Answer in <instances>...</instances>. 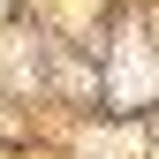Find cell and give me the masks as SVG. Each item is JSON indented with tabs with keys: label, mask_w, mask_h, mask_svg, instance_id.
Returning a JSON list of instances; mask_svg holds the SVG:
<instances>
[{
	"label": "cell",
	"mask_w": 159,
	"mask_h": 159,
	"mask_svg": "<svg viewBox=\"0 0 159 159\" xmlns=\"http://www.w3.org/2000/svg\"><path fill=\"white\" fill-rule=\"evenodd\" d=\"M152 84H159V76L144 68V46L129 38V46H121V68H114V98H144Z\"/></svg>",
	"instance_id": "1"
}]
</instances>
